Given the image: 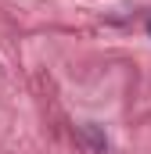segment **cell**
<instances>
[{
  "label": "cell",
  "instance_id": "6da1fadb",
  "mask_svg": "<svg viewBox=\"0 0 151 154\" xmlns=\"http://www.w3.org/2000/svg\"><path fill=\"white\" fill-rule=\"evenodd\" d=\"M148 36H151V22H148Z\"/></svg>",
  "mask_w": 151,
  "mask_h": 154
}]
</instances>
